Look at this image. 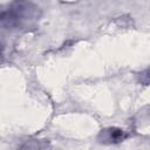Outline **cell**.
<instances>
[{"label":"cell","mask_w":150,"mask_h":150,"mask_svg":"<svg viewBox=\"0 0 150 150\" xmlns=\"http://www.w3.org/2000/svg\"><path fill=\"white\" fill-rule=\"evenodd\" d=\"M107 132H108V139L110 142H114V143L121 142L125 137L124 131L122 129H118V128H110L107 130Z\"/></svg>","instance_id":"7a4b0ae2"},{"label":"cell","mask_w":150,"mask_h":150,"mask_svg":"<svg viewBox=\"0 0 150 150\" xmlns=\"http://www.w3.org/2000/svg\"><path fill=\"white\" fill-rule=\"evenodd\" d=\"M36 7L28 0H15L0 8V25L5 27H20L36 16Z\"/></svg>","instance_id":"6da1fadb"},{"label":"cell","mask_w":150,"mask_h":150,"mask_svg":"<svg viewBox=\"0 0 150 150\" xmlns=\"http://www.w3.org/2000/svg\"><path fill=\"white\" fill-rule=\"evenodd\" d=\"M0 47H1V46H0ZM0 49H1V48H0Z\"/></svg>","instance_id":"3957f363"}]
</instances>
